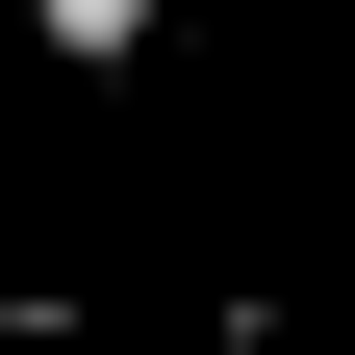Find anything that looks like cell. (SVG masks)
<instances>
[{
    "label": "cell",
    "mask_w": 355,
    "mask_h": 355,
    "mask_svg": "<svg viewBox=\"0 0 355 355\" xmlns=\"http://www.w3.org/2000/svg\"><path fill=\"white\" fill-rule=\"evenodd\" d=\"M26 26H51L76 76H127V51H153V0H26Z\"/></svg>",
    "instance_id": "1"
}]
</instances>
